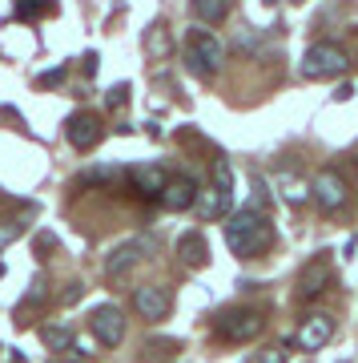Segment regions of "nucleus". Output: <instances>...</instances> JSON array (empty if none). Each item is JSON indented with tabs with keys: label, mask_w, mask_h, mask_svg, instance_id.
Wrapping results in <instances>:
<instances>
[{
	"label": "nucleus",
	"mask_w": 358,
	"mask_h": 363,
	"mask_svg": "<svg viewBox=\"0 0 358 363\" xmlns=\"http://www.w3.org/2000/svg\"><path fill=\"white\" fill-rule=\"evenodd\" d=\"M274 242V230H270V218L258 214V210H238L226 222V247L238 255V259H254Z\"/></svg>",
	"instance_id": "nucleus-1"
},
{
	"label": "nucleus",
	"mask_w": 358,
	"mask_h": 363,
	"mask_svg": "<svg viewBox=\"0 0 358 363\" xmlns=\"http://www.w3.org/2000/svg\"><path fill=\"white\" fill-rule=\"evenodd\" d=\"M221 61H226V49H221V40L214 33H205V28H190V37H185V69H190L193 77H218Z\"/></svg>",
	"instance_id": "nucleus-2"
},
{
	"label": "nucleus",
	"mask_w": 358,
	"mask_h": 363,
	"mask_svg": "<svg viewBox=\"0 0 358 363\" xmlns=\"http://www.w3.org/2000/svg\"><path fill=\"white\" fill-rule=\"evenodd\" d=\"M346 69H350V52L342 45H334V40H318V45L306 49L298 73L306 81H334V77H342Z\"/></svg>",
	"instance_id": "nucleus-3"
},
{
	"label": "nucleus",
	"mask_w": 358,
	"mask_h": 363,
	"mask_svg": "<svg viewBox=\"0 0 358 363\" xmlns=\"http://www.w3.org/2000/svg\"><path fill=\"white\" fill-rule=\"evenodd\" d=\"M262 327H266V315L254 307H233V311L218 315V335L226 343H250L262 335Z\"/></svg>",
	"instance_id": "nucleus-4"
},
{
	"label": "nucleus",
	"mask_w": 358,
	"mask_h": 363,
	"mask_svg": "<svg viewBox=\"0 0 358 363\" xmlns=\"http://www.w3.org/2000/svg\"><path fill=\"white\" fill-rule=\"evenodd\" d=\"M310 198H314L326 214H334V210H342L346 202H350V190H346V182H342L338 169H322L318 178L310 182Z\"/></svg>",
	"instance_id": "nucleus-5"
},
{
	"label": "nucleus",
	"mask_w": 358,
	"mask_h": 363,
	"mask_svg": "<svg viewBox=\"0 0 358 363\" xmlns=\"http://www.w3.org/2000/svg\"><path fill=\"white\" fill-rule=\"evenodd\" d=\"M89 331L97 335V343L101 347H117L121 339H125V315H121V307H97V311L89 315Z\"/></svg>",
	"instance_id": "nucleus-6"
},
{
	"label": "nucleus",
	"mask_w": 358,
	"mask_h": 363,
	"mask_svg": "<svg viewBox=\"0 0 358 363\" xmlns=\"http://www.w3.org/2000/svg\"><path fill=\"white\" fill-rule=\"evenodd\" d=\"M330 335H334V319H330V315H306V319H302V327L294 331V347L318 351V347H326V343H330Z\"/></svg>",
	"instance_id": "nucleus-7"
},
{
	"label": "nucleus",
	"mask_w": 358,
	"mask_h": 363,
	"mask_svg": "<svg viewBox=\"0 0 358 363\" xmlns=\"http://www.w3.org/2000/svg\"><path fill=\"white\" fill-rule=\"evenodd\" d=\"M330 262H326V255H318V259H310L306 267H302V274H298V298L302 303H310V298H318L322 291H326V283H330Z\"/></svg>",
	"instance_id": "nucleus-8"
},
{
	"label": "nucleus",
	"mask_w": 358,
	"mask_h": 363,
	"mask_svg": "<svg viewBox=\"0 0 358 363\" xmlns=\"http://www.w3.org/2000/svg\"><path fill=\"white\" fill-rule=\"evenodd\" d=\"M64 138H69V145H77V150H93V145L101 142V117L97 113H73L64 121Z\"/></svg>",
	"instance_id": "nucleus-9"
},
{
	"label": "nucleus",
	"mask_w": 358,
	"mask_h": 363,
	"mask_svg": "<svg viewBox=\"0 0 358 363\" xmlns=\"http://www.w3.org/2000/svg\"><path fill=\"white\" fill-rule=\"evenodd\" d=\"M193 202H197V182H193L190 174H173V178H166L161 206L173 210V214H181V210H190Z\"/></svg>",
	"instance_id": "nucleus-10"
},
{
	"label": "nucleus",
	"mask_w": 358,
	"mask_h": 363,
	"mask_svg": "<svg viewBox=\"0 0 358 363\" xmlns=\"http://www.w3.org/2000/svg\"><path fill=\"white\" fill-rule=\"evenodd\" d=\"M133 307H137L141 319H149V323H157V319H166L169 311V295H166V286H137L133 291Z\"/></svg>",
	"instance_id": "nucleus-11"
},
{
	"label": "nucleus",
	"mask_w": 358,
	"mask_h": 363,
	"mask_svg": "<svg viewBox=\"0 0 358 363\" xmlns=\"http://www.w3.org/2000/svg\"><path fill=\"white\" fill-rule=\"evenodd\" d=\"M145 247H149L145 238H125V242H121V247H113V255L105 259V274H109V279H117L121 271H129L133 262H141Z\"/></svg>",
	"instance_id": "nucleus-12"
},
{
	"label": "nucleus",
	"mask_w": 358,
	"mask_h": 363,
	"mask_svg": "<svg viewBox=\"0 0 358 363\" xmlns=\"http://www.w3.org/2000/svg\"><path fill=\"white\" fill-rule=\"evenodd\" d=\"M193 206H197V218L202 222H218L221 214H230V198L218 194V190L209 186V190H197V202H193Z\"/></svg>",
	"instance_id": "nucleus-13"
},
{
	"label": "nucleus",
	"mask_w": 358,
	"mask_h": 363,
	"mask_svg": "<svg viewBox=\"0 0 358 363\" xmlns=\"http://www.w3.org/2000/svg\"><path fill=\"white\" fill-rule=\"evenodd\" d=\"M133 186H137L141 198H161V190H166V169L137 166V169H133Z\"/></svg>",
	"instance_id": "nucleus-14"
},
{
	"label": "nucleus",
	"mask_w": 358,
	"mask_h": 363,
	"mask_svg": "<svg viewBox=\"0 0 358 363\" xmlns=\"http://www.w3.org/2000/svg\"><path fill=\"white\" fill-rule=\"evenodd\" d=\"M178 250H181V262H185V267H205V262H209V247H205V238L197 230L181 234Z\"/></svg>",
	"instance_id": "nucleus-15"
},
{
	"label": "nucleus",
	"mask_w": 358,
	"mask_h": 363,
	"mask_svg": "<svg viewBox=\"0 0 358 363\" xmlns=\"http://www.w3.org/2000/svg\"><path fill=\"white\" fill-rule=\"evenodd\" d=\"M190 9L197 21H205V25H218V21H226L233 9V0H190Z\"/></svg>",
	"instance_id": "nucleus-16"
},
{
	"label": "nucleus",
	"mask_w": 358,
	"mask_h": 363,
	"mask_svg": "<svg viewBox=\"0 0 358 363\" xmlns=\"http://www.w3.org/2000/svg\"><path fill=\"white\" fill-rule=\"evenodd\" d=\"M40 339H45L52 351H69L73 347V327L69 323H45L40 327Z\"/></svg>",
	"instance_id": "nucleus-17"
},
{
	"label": "nucleus",
	"mask_w": 358,
	"mask_h": 363,
	"mask_svg": "<svg viewBox=\"0 0 358 363\" xmlns=\"http://www.w3.org/2000/svg\"><path fill=\"white\" fill-rule=\"evenodd\" d=\"M278 186H282V202H286V206H302V202L310 198V186L306 182H298V178H290V174L278 178Z\"/></svg>",
	"instance_id": "nucleus-18"
},
{
	"label": "nucleus",
	"mask_w": 358,
	"mask_h": 363,
	"mask_svg": "<svg viewBox=\"0 0 358 363\" xmlns=\"http://www.w3.org/2000/svg\"><path fill=\"white\" fill-rule=\"evenodd\" d=\"M214 190L226 198H233V169L226 162H214Z\"/></svg>",
	"instance_id": "nucleus-19"
},
{
	"label": "nucleus",
	"mask_w": 358,
	"mask_h": 363,
	"mask_svg": "<svg viewBox=\"0 0 358 363\" xmlns=\"http://www.w3.org/2000/svg\"><path fill=\"white\" fill-rule=\"evenodd\" d=\"M37 13L52 16L57 4H52V0H21V4H16V16H37Z\"/></svg>",
	"instance_id": "nucleus-20"
},
{
	"label": "nucleus",
	"mask_w": 358,
	"mask_h": 363,
	"mask_svg": "<svg viewBox=\"0 0 358 363\" xmlns=\"http://www.w3.org/2000/svg\"><path fill=\"white\" fill-rule=\"evenodd\" d=\"M45 298H49V283H45V279H33V291L25 295V303H21V311H28L33 303H45Z\"/></svg>",
	"instance_id": "nucleus-21"
},
{
	"label": "nucleus",
	"mask_w": 358,
	"mask_h": 363,
	"mask_svg": "<svg viewBox=\"0 0 358 363\" xmlns=\"http://www.w3.org/2000/svg\"><path fill=\"white\" fill-rule=\"evenodd\" d=\"M21 230H25V226H21V222H8V226H4V222H0V250L8 247V242H16V238H21Z\"/></svg>",
	"instance_id": "nucleus-22"
},
{
	"label": "nucleus",
	"mask_w": 358,
	"mask_h": 363,
	"mask_svg": "<svg viewBox=\"0 0 358 363\" xmlns=\"http://www.w3.org/2000/svg\"><path fill=\"white\" fill-rule=\"evenodd\" d=\"M254 363H286V351L282 347H262L254 355Z\"/></svg>",
	"instance_id": "nucleus-23"
},
{
	"label": "nucleus",
	"mask_w": 358,
	"mask_h": 363,
	"mask_svg": "<svg viewBox=\"0 0 358 363\" xmlns=\"http://www.w3.org/2000/svg\"><path fill=\"white\" fill-rule=\"evenodd\" d=\"M125 93H129V89H125V85H117V89H113V93H109V105H113V109H117V105L125 101Z\"/></svg>",
	"instance_id": "nucleus-24"
},
{
	"label": "nucleus",
	"mask_w": 358,
	"mask_h": 363,
	"mask_svg": "<svg viewBox=\"0 0 358 363\" xmlns=\"http://www.w3.org/2000/svg\"><path fill=\"white\" fill-rule=\"evenodd\" d=\"M37 242H40V250H52V247H57V238H52V234H40Z\"/></svg>",
	"instance_id": "nucleus-25"
},
{
	"label": "nucleus",
	"mask_w": 358,
	"mask_h": 363,
	"mask_svg": "<svg viewBox=\"0 0 358 363\" xmlns=\"http://www.w3.org/2000/svg\"><path fill=\"white\" fill-rule=\"evenodd\" d=\"M61 77H64L61 69H57V73H45V77H40V85H57V81H61Z\"/></svg>",
	"instance_id": "nucleus-26"
},
{
	"label": "nucleus",
	"mask_w": 358,
	"mask_h": 363,
	"mask_svg": "<svg viewBox=\"0 0 358 363\" xmlns=\"http://www.w3.org/2000/svg\"><path fill=\"white\" fill-rule=\"evenodd\" d=\"M0 274H4V267H0Z\"/></svg>",
	"instance_id": "nucleus-27"
}]
</instances>
